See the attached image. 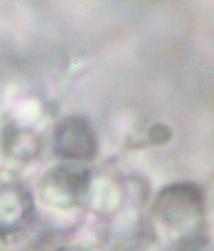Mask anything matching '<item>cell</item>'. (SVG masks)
Listing matches in <instances>:
<instances>
[{
  "instance_id": "6da1fadb",
  "label": "cell",
  "mask_w": 214,
  "mask_h": 251,
  "mask_svg": "<svg viewBox=\"0 0 214 251\" xmlns=\"http://www.w3.org/2000/svg\"><path fill=\"white\" fill-rule=\"evenodd\" d=\"M34 212L33 196L24 185L17 182L0 184V239L22 235L32 223Z\"/></svg>"
},
{
  "instance_id": "7a4b0ae2",
  "label": "cell",
  "mask_w": 214,
  "mask_h": 251,
  "mask_svg": "<svg viewBox=\"0 0 214 251\" xmlns=\"http://www.w3.org/2000/svg\"><path fill=\"white\" fill-rule=\"evenodd\" d=\"M54 150L64 160H92L97 152L98 142L91 125L80 116L65 119L56 127Z\"/></svg>"
},
{
  "instance_id": "3957f363",
  "label": "cell",
  "mask_w": 214,
  "mask_h": 251,
  "mask_svg": "<svg viewBox=\"0 0 214 251\" xmlns=\"http://www.w3.org/2000/svg\"><path fill=\"white\" fill-rule=\"evenodd\" d=\"M89 175L85 169L76 165H56L46 173L41 182V193L50 201L57 202L60 198H79L87 191Z\"/></svg>"
},
{
  "instance_id": "277c9868",
  "label": "cell",
  "mask_w": 214,
  "mask_h": 251,
  "mask_svg": "<svg viewBox=\"0 0 214 251\" xmlns=\"http://www.w3.org/2000/svg\"><path fill=\"white\" fill-rule=\"evenodd\" d=\"M0 146L6 158L22 164L30 162L38 152V141L34 134L14 125L3 129Z\"/></svg>"
},
{
  "instance_id": "5b68a950",
  "label": "cell",
  "mask_w": 214,
  "mask_h": 251,
  "mask_svg": "<svg viewBox=\"0 0 214 251\" xmlns=\"http://www.w3.org/2000/svg\"><path fill=\"white\" fill-rule=\"evenodd\" d=\"M54 251H86L85 250H81V249L77 248H60Z\"/></svg>"
}]
</instances>
